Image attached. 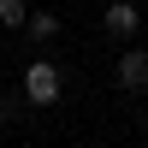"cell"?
Masks as SVG:
<instances>
[{
	"label": "cell",
	"mask_w": 148,
	"mask_h": 148,
	"mask_svg": "<svg viewBox=\"0 0 148 148\" xmlns=\"http://www.w3.org/2000/svg\"><path fill=\"white\" fill-rule=\"evenodd\" d=\"M24 95H30L36 107H53L59 101V65L53 59H36V65L24 71Z\"/></svg>",
	"instance_id": "obj_1"
},
{
	"label": "cell",
	"mask_w": 148,
	"mask_h": 148,
	"mask_svg": "<svg viewBox=\"0 0 148 148\" xmlns=\"http://www.w3.org/2000/svg\"><path fill=\"white\" fill-rule=\"evenodd\" d=\"M119 89H130V95L148 89V53L142 47H125V53H119Z\"/></svg>",
	"instance_id": "obj_2"
},
{
	"label": "cell",
	"mask_w": 148,
	"mask_h": 148,
	"mask_svg": "<svg viewBox=\"0 0 148 148\" xmlns=\"http://www.w3.org/2000/svg\"><path fill=\"white\" fill-rule=\"evenodd\" d=\"M136 24H142V12L130 6V0H113V6H107V30H113V36H130Z\"/></svg>",
	"instance_id": "obj_3"
},
{
	"label": "cell",
	"mask_w": 148,
	"mask_h": 148,
	"mask_svg": "<svg viewBox=\"0 0 148 148\" xmlns=\"http://www.w3.org/2000/svg\"><path fill=\"white\" fill-rule=\"evenodd\" d=\"M30 36H36V42H53V36H59V18H53V12H30Z\"/></svg>",
	"instance_id": "obj_4"
},
{
	"label": "cell",
	"mask_w": 148,
	"mask_h": 148,
	"mask_svg": "<svg viewBox=\"0 0 148 148\" xmlns=\"http://www.w3.org/2000/svg\"><path fill=\"white\" fill-rule=\"evenodd\" d=\"M0 24H6V30L30 24V6H24V0H0Z\"/></svg>",
	"instance_id": "obj_5"
}]
</instances>
